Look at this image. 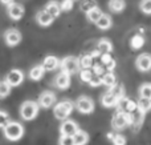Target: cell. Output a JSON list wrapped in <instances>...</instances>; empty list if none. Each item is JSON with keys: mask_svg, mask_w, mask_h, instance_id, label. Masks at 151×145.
<instances>
[{"mask_svg": "<svg viewBox=\"0 0 151 145\" xmlns=\"http://www.w3.org/2000/svg\"><path fill=\"white\" fill-rule=\"evenodd\" d=\"M9 93H11V85L5 80L4 81H0V99L7 97Z\"/></svg>", "mask_w": 151, "mask_h": 145, "instance_id": "4dcf8cb0", "label": "cell"}, {"mask_svg": "<svg viewBox=\"0 0 151 145\" xmlns=\"http://www.w3.org/2000/svg\"><path fill=\"white\" fill-rule=\"evenodd\" d=\"M137 105H138V109L142 112V113L146 115L147 112L151 111V100L146 97H141L139 96V100L137 101Z\"/></svg>", "mask_w": 151, "mask_h": 145, "instance_id": "484cf974", "label": "cell"}, {"mask_svg": "<svg viewBox=\"0 0 151 145\" xmlns=\"http://www.w3.org/2000/svg\"><path fill=\"white\" fill-rule=\"evenodd\" d=\"M9 121V115L4 111H0V128H4Z\"/></svg>", "mask_w": 151, "mask_h": 145, "instance_id": "e575fe53", "label": "cell"}, {"mask_svg": "<svg viewBox=\"0 0 151 145\" xmlns=\"http://www.w3.org/2000/svg\"><path fill=\"white\" fill-rule=\"evenodd\" d=\"M7 12L12 20H19L24 16V7L19 3H9L7 7Z\"/></svg>", "mask_w": 151, "mask_h": 145, "instance_id": "ba28073f", "label": "cell"}, {"mask_svg": "<svg viewBox=\"0 0 151 145\" xmlns=\"http://www.w3.org/2000/svg\"><path fill=\"white\" fill-rule=\"evenodd\" d=\"M61 68L63 71L68 72L69 75H74L80 71V60L74 56H66L65 59H63L61 61Z\"/></svg>", "mask_w": 151, "mask_h": 145, "instance_id": "8992f818", "label": "cell"}, {"mask_svg": "<svg viewBox=\"0 0 151 145\" xmlns=\"http://www.w3.org/2000/svg\"><path fill=\"white\" fill-rule=\"evenodd\" d=\"M60 64H61V61L58 60L56 56H47V57L44 59V61H42V67H44V69L45 71H49V72L55 71Z\"/></svg>", "mask_w": 151, "mask_h": 145, "instance_id": "e0dca14e", "label": "cell"}, {"mask_svg": "<svg viewBox=\"0 0 151 145\" xmlns=\"http://www.w3.org/2000/svg\"><path fill=\"white\" fill-rule=\"evenodd\" d=\"M93 72L96 75L102 76V75L105 73V65H104V64H94V65H93Z\"/></svg>", "mask_w": 151, "mask_h": 145, "instance_id": "f35d334b", "label": "cell"}, {"mask_svg": "<svg viewBox=\"0 0 151 145\" xmlns=\"http://www.w3.org/2000/svg\"><path fill=\"white\" fill-rule=\"evenodd\" d=\"M45 9H47L55 19L58 17L60 13L63 12V9H61V4L60 3H57V1H49L47 4V7H45Z\"/></svg>", "mask_w": 151, "mask_h": 145, "instance_id": "7402d4cb", "label": "cell"}, {"mask_svg": "<svg viewBox=\"0 0 151 145\" xmlns=\"http://www.w3.org/2000/svg\"><path fill=\"white\" fill-rule=\"evenodd\" d=\"M96 25L98 27L99 29H102V31H106V29H109L110 27L113 25V20H111V17H110L109 15L104 13V15L98 19V21L96 23Z\"/></svg>", "mask_w": 151, "mask_h": 145, "instance_id": "d6986e66", "label": "cell"}, {"mask_svg": "<svg viewBox=\"0 0 151 145\" xmlns=\"http://www.w3.org/2000/svg\"><path fill=\"white\" fill-rule=\"evenodd\" d=\"M55 103H56V96H55V93L49 92V91L42 92L41 95H40V97H39L40 107H42V108H45V109L50 108V107H52Z\"/></svg>", "mask_w": 151, "mask_h": 145, "instance_id": "7c38bea8", "label": "cell"}, {"mask_svg": "<svg viewBox=\"0 0 151 145\" xmlns=\"http://www.w3.org/2000/svg\"><path fill=\"white\" fill-rule=\"evenodd\" d=\"M73 1H76V0H73Z\"/></svg>", "mask_w": 151, "mask_h": 145, "instance_id": "60d3db41", "label": "cell"}, {"mask_svg": "<svg viewBox=\"0 0 151 145\" xmlns=\"http://www.w3.org/2000/svg\"><path fill=\"white\" fill-rule=\"evenodd\" d=\"M36 20H37V23H39L40 25H42V27H48V25H50V24L53 23L55 17H53V16L50 15V13L48 12L47 9H44V11H39V12H37V15H36Z\"/></svg>", "mask_w": 151, "mask_h": 145, "instance_id": "2e32d148", "label": "cell"}, {"mask_svg": "<svg viewBox=\"0 0 151 145\" xmlns=\"http://www.w3.org/2000/svg\"><path fill=\"white\" fill-rule=\"evenodd\" d=\"M58 143L63 144V145H72V144H74L73 136H69V135H61V138L58 140Z\"/></svg>", "mask_w": 151, "mask_h": 145, "instance_id": "d590c367", "label": "cell"}, {"mask_svg": "<svg viewBox=\"0 0 151 145\" xmlns=\"http://www.w3.org/2000/svg\"><path fill=\"white\" fill-rule=\"evenodd\" d=\"M4 40H5V43H7V45L15 47V45H17L21 41V33L15 28L8 29L4 33Z\"/></svg>", "mask_w": 151, "mask_h": 145, "instance_id": "30bf717a", "label": "cell"}, {"mask_svg": "<svg viewBox=\"0 0 151 145\" xmlns=\"http://www.w3.org/2000/svg\"><path fill=\"white\" fill-rule=\"evenodd\" d=\"M24 80V73L20 71V69H12L9 73L5 77V81L11 85V87H17L23 83Z\"/></svg>", "mask_w": 151, "mask_h": 145, "instance_id": "9c48e42d", "label": "cell"}, {"mask_svg": "<svg viewBox=\"0 0 151 145\" xmlns=\"http://www.w3.org/2000/svg\"><path fill=\"white\" fill-rule=\"evenodd\" d=\"M107 5H109V9L111 12L119 13L126 8V1L125 0H109Z\"/></svg>", "mask_w": 151, "mask_h": 145, "instance_id": "ac0fdd59", "label": "cell"}, {"mask_svg": "<svg viewBox=\"0 0 151 145\" xmlns=\"http://www.w3.org/2000/svg\"><path fill=\"white\" fill-rule=\"evenodd\" d=\"M55 85L58 89H66V88H69V85H70V75L65 71H61L55 77Z\"/></svg>", "mask_w": 151, "mask_h": 145, "instance_id": "8fae6325", "label": "cell"}, {"mask_svg": "<svg viewBox=\"0 0 151 145\" xmlns=\"http://www.w3.org/2000/svg\"><path fill=\"white\" fill-rule=\"evenodd\" d=\"M119 103V99L111 92V91H107L102 95L101 97V104L105 108H113V107H117Z\"/></svg>", "mask_w": 151, "mask_h": 145, "instance_id": "4fadbf2b", "label": "cell"}, {"mask_svg": "<svg viewBox=\"0 0 151 145\" xmlns=\"http://www.w3.org/2000/svg\"><path fill=\"white\" fill-rule=\"evenodd\" d=\"M4 136L9 141H17L23 137L24 135V127L17 121H9L4 128H3Z\"/></svg>", "mask_w": 151, "mask_h": 145, "instance_id": "7a4b0ae2", "label": "cell"}, {"mask_svg": "<svg viewBox=\"0 0 151 145\" xmlns=\"http://www.w3.org/2000/svg\"><path fill=\"white\" fill-rule=\"evenodd\" d=\"M93 56L91 55H82L78 60H80L81 68H91L93 67Z\"/></svg>", "mask_w": 151, "mask_h": 145, "instance_id": "4316f807", "label": "cell"}, {"mask_svg": "<svg viewBox=\"0 0 151 145\" xmlns=\"http://www.w3.org/2000/svg\"><path fill=\"white\" fill-rule=\"evenodd\" d=\"M74 108V104L72 103L70 100H64V101H60L58 104H56L55 108H53V115L56 116L57 120H65L69 117V115L72 113Z\"/></svg>", "mask_w": 151, "mask_h": 145, "instance_id": "277c9868", "label": "cell"}, {"mask_svg": "<svg viewBox=\"0 0 151 145\" xmlns=\"http://www.w3.org/2000/svg\"><path fill=\"white\" fill-rule=\"evenodd\" d=\"M44 73H45V69L42 65H35L33 68L31 69L29 72V79L31 80H35V81H39L44 77Z\"/></svg>", "mask_w": 151, "mask_h": 145, "instance_id": "44dd1931", "label": "cell"}, {"mask_svg": "<svg viewBox=\"0 0 151 145\" xmlns=\"http://www.w3.org/2000/svg\"><path fill=\"white\" fill-rule=\"evenodd\" d=\"M139 96L151 100V84L150 83H145V84H142L139 87Z\"/></svg>", "mask_w": 151, "mask_h": 145, "instance_id": "83f0119b", "label": "cell"}, {"mask_svg": "<svg viewBox=\"0 0 151 145\" xmlns=\"http://www.w3.org/2000/svg\"><path fill=\"white\" fill-rule=\"evenodd\" d=\"M135 67L141 72L151 71V55L150 53H141L135 59Z\"/></svg>", "mask_w": 151, "mask_h": 145, "instance_id": "52a82bcc", "label": "cell"}, {"mask_svg": "<svg viewBox=\"0 0 151 145\" xmlns=\"http://www.w3.org/2000/svg\"><path fill=\"white\" fill-rule=\"evenodd\" d=\"M94 7H97L96 0H83V3L81 4V9H82L85 13L89 12L90 9H93Z\"/></svg>", "mask_w": 151, "mask_h": 145, "instance_id": "836d02e7", "label": "cell"}, {"mask_svg": "<svg viewBox=\"0 0 151 145\" xmlns=\"http://www.w3.org/2000/svg\"><path fill=\"white\" fill-rule=\"evenodd\" d=\"M139 9L145 15H151V0H141L139 3Z\"/></svg>", "mask_w": 151, "mask_h": 145, "instance_id": "1f68e13d", "label": "cell"}, {"mask_svg": "<svg viewBox=\"0 0 151 145\" xmlns=\"http://www.w3.org/2000/svg\"><path fill=\"white\" fill-rule=\"evenodd\" d=\"M0 1H1L3 4H7V5H8V4H9V3H12L13 0H0Z\"/></svg>", "mask_w": 151, "mask_h": 145, "instance_id": "ab89813d", "label": "cell"}, {"mask_svg": "<svg viewBox=\"0 0 151 145\" xmlns=\"http://www.w3.org/2000/svg\"><path fill=\"white\" fill-rule=\"evenodd\" d=\"M102 15H104V12L101 11V8H98V5L94 7L93 9H90L89 12H86V17H88V20L90 21V23H94V24L98 21V19L101 17Z\"/></svg>", "mask_w": 151, "mask_h": 145, "instance_id": "cb8c5ba5", "label": "cell"}, {"mask_svg": "<svg viewBox=\"0 0 151 145\" xmlns=\"http://www.w3.org/2000/svg\"><path fill=\"white\" fill-rule=\"evenodd\" d=\"M73 140H74V144L76 145H83V144H88L89 141V135L83 130L78 129L77 132L73 135Z\"/></svg>", "mask_w": 151, "mask_h": 145, "instance_id": "d4e9b609", "label": "cell"}, {"mask_svg": "<svg viewBox=\"0 0 151 145\" xmlns=\"http://www.w3.org/2000/svg\"><path fill=\"white\" fill-rule=\"evenodd\" d=\"M107 137L113 141V144H117V145H123L126 144V138L123 137L122 135H113V133H109Z\"/></svg>", "mask_w": 151, "mask_h": 145, "instance_id": "d6a6232c", "label": "cell"}, {"mask_svg": "<svg viewBox=\"0 0 151 145\" xmlns=\"http://www.w3.org/2000/svg\"><path fill=\"white\" fill-rule=\"evenodd\" d=\"M39 108H40L39 101L37 103L36 101H24L20 108V115L23 117V120H25V121L33 120L39 113Z\"/></svg>", "mask_w": 151, "mask_h": 145, "instance_id": "3957f363", "label": "cell"}, {"mask_svg": "<svg viewBox=\"0 0 151 145\" xmlns=\"http://www.w3.org/2000/svg\"><path fill=\"white\" fill-rule=\"evenodd\" d=\"M117 107H118V109H119V111H123V112H134L137 108H138L137 103H134L131 99L126 97V96H123V97L121 99Z\"/></svg>", "mask_w": 151, "mask_h": 145, "instance_id": "9a60e30c", "label": "cell"}, {"mask_svg": "<svg viewBox=\"0 0 151 145\" xmlns=\"http://www.w3.org/2000/svg\"><path fill=\"white\" fill-rule=\"evenodd\" d=\"M111 125L117 130L125 129L129 125H133V112H123L118 109V112L114 113L111 119Z\"/></svg>", "mask_w": 151, "mask_h": 145, "instance_id": "6da1fadb", "label": "cell"}, {"mask_svg": "<svg viewBox=\"0 0 151 145\" xmlns=\"http://www.w3.org/2000/svg\"><path fill=\"white\" fill-rule=\"evenodd\" d=\"M60 4H61V9L64 12H68V11H70L73 8V0H63V3H60Z\"/></svg>", "mask_w": 151, "mask_h": 145, "instance_id": "74e56055", "label": "cell"}, {"mask_svg": "<svg viewBox=\"0 0 151 145\" xmlns=\"http://www.w3.org/2000/svg\"><path fill=\"white\" fill-rule=\"evenodd\" d=\"M93 75L94 73L90 71V68H82L80 72V79L83 83H89L91 80V77H93Z\"/></svg>", "mask_w": 151, "mask_h": 145, "instance_id": "f546056e", "label": "cell"}, {"mask_svg": "<svg viewBox=\"0 0 151 145\" xmlns=\"http://www.w3.org/2000/svg\"><path fill=\"white\" fill-rule=\"evenodd\" d=\"M143 44H145V39L142 36H139V35H135L130 41L131 48H134V49H139V48H142Z\"/></svg>", "mask_w": 151, "mask_h": 145, "instance_id": "f1b7e54d", "label": "cell"}, {"mask_svg": "<svg viewBox=\"0 0 151 145\" xmlns=\"http://www.w3.org/2000/svg\"><path fill=\"white\" fill-rule=\"evenodd\" d=\"M78 130V125L76 124L73 120H68L65 119L63 121L60 127V133L61 135H69V136H73L76 132Z\"/></svg>", "mask_w": 151, "mask_h": 145, "instance_id": "5bb4252c", "label": "cell"}, {"mask_svg": "<svg viewBox=\"0 0 151 145\" xmlns=\"http://www.w3.org/2000/svg\"><path fill=\"white\" fill-rule=\"evenodd\" d=\"M97 49L102 53H111L113 51V44L109 39H101L98 43H97Z\"/></svg>", "mask_w": 151, "mask_h": 145, "instance_id": "ffe728a7", "label": "cell"}, {"mask_svg": "<svg viewBox=\"0 0 151 145\" xmlns=\"http://www.w3.org/2000/svg\"><path fill=\"white\" fill-rule=\"evenodd\" d=\"M74 107L77 108L78 112L83 115H89L94 111V101L91 100L89 96H81L77 99V101L74 103Z\"/></svg>", "mask_w": 151, "mask_h": 145, "instance_id": "5b68a950", "label": "cell"}, {"mask_svg": "<svg viewBox=\"0 0 151 145\" xmlns=\"http://www.w3.org/2000/svg\"><path fill=\"white\" fill-rule=\"evenodd\" d=\"M102 84V77L99 76V75H93V77H91V80L89 81V85H91V87H99V85Z\"/></svg>", "mask_w": 151, "mask_h": 145, "instance_id": "8d00e7d4", "label": "cell"}, {"mask_svg": "<svg viewBox=\"0 0 151 145\" xmlns=\"http://www.w3.org/2000/svg\"><path fill=\"white\" fill-rule=\"evenodd\" d=\"M101 77H102V84L106 85L107 88H111L113 85L117 84V77L113 73V71H107L106 73H104Z\"/></svg>", "mask_w": 151, "mask_h": 145, "instance_id": "603a6c76", "label": "cell"}]
</instances>
